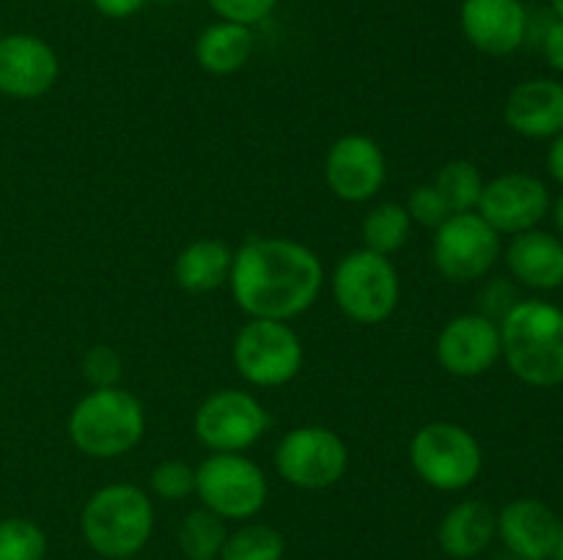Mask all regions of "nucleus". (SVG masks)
Segmentation results:
<instances>
[{
	"label": "nucleus",
	"mask_w": 563,
	"mask_h": 560,
	"mask_svg": "<svg viewBox=\"0 0 563 560\" xmlns=\"http://www.w3.org/2000/svg\"><path fill=\"white\" fill-rule=\"evenodd\" d=\"M91 3L108 20H126V16H135L137 11L146 9L148 0H91Z\"/></svg>",
	"instance_id": "obj_34"
},
{
	"label": "nucleus",
	"mask_w": 563,
	"mask_h": 560,
	"mask_svg": "<svg viewBox=\"0 0 563 560\" xmlns=\"http://www.w3.org/2000/svg\"><path fill=\"white\" fill-rule=\"evenodd\" d=\"M286 541L273 525L247 522L225 536L220 560H284Z\"/></svg>",
	"instance_id": "obj_26"
},
{
	"label": "nucleus",
	"mask_w": 563,
	"mask_h": 560,
	"mask_svg": "<svg viewBox=\"0 0 563 560\" xmlns=\"http://www.w3.org/2000/svg\"><path fill=\"white\" fill-rule=\"evenodd\" d=\"M146 434V410L124 388H97L82 395L69 415V439L82 456L115 459L135 448Z\"/></svg>",
	"instance_id": "obj_4"
},
{
	"label": "nucleus",
	"mask_w": 563,
	"mask_h": 560,
	"mask_svg": "<svg viewBox=\"0 0 563 560\" xmlns=\"http://www.w3.org/2000/svg\"><path fill=\"white\" fill-rule=\"evenodd\" d=\"M550 212H553V223H555V231H559V236L563 239V190L559 192V198H555V203L550 206Z\"/></svg>",
	"instance_id": "obj_36"
},
{
	"label": "nucleus",
	"mask_w": 563,
	"mask_h": 560,
	"mask_svg": "<svg viewBox=\"0 0 563 560\" xmlns=\"http://www.w3.org/2000/svg\"><path fill=\"white\" fill-rule=\"evenodd\" d=\"M388 176L385 152L374 137L350 132L341 135L324 157V181L346 203H366L377 195Z\"/></svg>",
	"instance_id": "obj_13"
},
{
	"label": "nucleus",
	"mask_w": 563,
	"mask_h": 560,
	"mask_svg": "<svg viewBox=\"0 0 563 560\" xmlns=\"http://www.w3.org/2000/svg\"><path fill=\"white\" fill-rule=\"evenodd\" d=\"M82 379L91 384V390L97 388H115L121 382V373H124V362H121V355L113 349V346H91V349L82 355L80 362Z\"/></svg>",
	"instance_id": "obj_29"
},
{
	"label": "nucleus",
	"mask_w": 563,
	"mask_h": 560,
	"mask_svg": "<svg viewBox=\"0 0 563 560\" xmlns=\"http://www.w3.org/2000/svg\"><path fill=\"white\" fill-rule=\"evenodd\" d=\"M234 250L223 239H196L174 261V278L187 294H209L229 283Z\"/></svg>",
	"instance_id": "obj_21"
},
{
	"label": "nucleus",
	"mask_w": 563,
	"mask_h": 560,
	"mask_svg": "<svg viewBox=\"0 0 563 560\" xmlns=\"http://www.w3.org/2000/svg\"><path fill=\"white\" fill-rule=\"evenodd\" d=\"M231 296L251 318L289 322L319 300L324 267L317 253L286 236H251L234 250Z\"/></svg>",
	"instance_id": "obj_1"
},
{
	"label": "nucleus",
	"mask_w": 563,
	"mask_h": 560,
	"mask_svg": "<svg viewBox=\"0 0 563 560\" xmlns=\"http://www.w3.org/2000/svg\"><path fill=\"white\" fill-rule=\"evenodd\" d=\"M225 519L207 508L190 511L179 525V549L187 560H214L223 552Z\"/></svg>",
	"instance_id": "obj_25"
},
{
	"label": "nucleus",
	"mask_w": 563,
	"mask_h": 560,
	"mask_svg": "<svg viewBox=\"0 0 563 560\" xmlns=\"http://www.w3.org/2000/svg\"><path fill=\"white\" fill-rule=\"evenodd\" d=\"M196 494L203 508L220 519L247 522L264 508L269 494L267 475L242 453H212L196 467Z\"/></svg>",
	"instance_id": "obj_7"
},
{
	"label": "nucleus",
	"mask_w": 563,
	"mask_h": 560,
	"mask_svg": "<svg viewBox=\"0 0 563 560\" xmlns=\"http://www.w3.org/2000/svg\"><path fill=\"white\" fill-rule=\"evenodd\" d=\"M410 464L427 486L438 492H462L482 475L484 453L465 426L434 421L412 434Z\"/></svg>",
	"instance_id": "obj_6"
},
{
	"label": "nucleus",
	"mask_w": 563,
	"mask_h": 560,
	"mask_svg": "<svg viewBox=\"0 0 563 560\" xmlns=\"http://www.w3.org/2000/svg\"><path fill=\"white\" fill-rule=\"evenodd\" d=\"M339 311L355 324H383L399 305V272L388 256L357 247L346 253L330 278Z\"/></svg>",
	"instance_id": "obj_5"
},
{
	"label": "nucleus",
	"mask_w": 563,
	"mask_h": 560,
	"mask_svg": "<svg viewBox=\"0 0 563 560\" xmlns=\"http://www.w3.org/2000/svg\"><path fill=\"white\" fill-rule=\"evenodd\" d=\"M550 11H553L555 16H561V20H563V0H550Z\"/></svg>",
	"instance_id": "obj_37"
},
{
	"label": "nucleus",
	"mask_w": 563,
	"mask_h": 560,
	"mask_svg": "<svg viewBox=\"0 0 563 560\" xmlns=\"http://www.w3.org/2000/svg\"><path fill=\"white\" fill-rule=\"evenodd\" d=\"M350 450L328 426H297L284 434L275 448V470L286 483L319 492L346 475Z\"/></svg>",
	"instance_id": "obj_10"
},
{
	"label": "nucleus",
	"mask_w": 563,
	"mask_h": 560,
	"mask_svg": "<svg viewBox=\"0 0 563 560\" xmlns=\"http://www.w3.org/2000/svg\"><path fill=\"white\" fill-rule=\"evenodd\" d=\"M555 560H563V527H561V536H559V544H555V552H553Z\"/></svg>",
	"instance_id": "obj_38"
},
{
	"label": "nucleus",
	"mask_w": 563,
	"mask_h": 560,
	"mask_svg": "<svg viewBox=\"0 0 563 560\" xmlns=\"http://www.w3.org/2000/svg\"><path fill=\"white\" fill-rule=\"evenodd\" d=\"M537 44L539 49H542L550 69L563 75V20L561 16H553V20L548 22V27L542 31V36H539Z\"/></svg>",
	"instance_id": "obj_33"
},
{
	"label": "nucleus",
	"mask_w": 563,
	"mask_h": 560,
	"mask_svg": "<svg viewBox=\"0 0 563 560\" xmlns=\"http://www.w3.org/2000/svg\"><path fill=\"white\" fill-rule=\"evenodd\" d=\"M432 184L440 192V198H443L451 214L476 212L478 198H482L484 190L482 170L471 159H451V163H445L438 170Z\"/></svg>",
	"instance_id": "obj_24"
},
{
	"label": "nucleus",
	"mask_w": 563,
	"mask_h": 560,
	"mask_svg": "<svg viewBox=\"0 0 563 560\" xmlns=\"http://www.w3.org/2000/svg\"><path fill=\"white\" fill-rule=\"evenodd\" d=\"M563 522L548 503L537 497H517L498 514V536L515 558L548 560L553 558Z\"/></svg>",
	"instance_id": "obj_17"
},
{
	"label": "nucleus",
	"mask_w": 563,
	"mask_h": 560,
	"mask_svg": "<svg viewBox=\"0 0 563 560\" xmlns=\"http://www.w3.org/2000/svg\"><path fill=\"white\" fill-rule=\"evenodd\" d=\"M273 426L262 401L245 390L223 388L209 393L192 417L198 443L212 453H242L253 448Z\"/></svg>",
	"instance_id": "obj_9"
},
{
	"label": "nucleus",
	"mask_w": 563,
	"mask_h": 560,
	"mask_svg": "<svg viewBox=\"0 0 563 560\" xmlns=\"http://www.w3.org/2000/svg\"><path fill=\"white\" fill-rule=\"evenodd\" d=\"M405 209L407 214H410L412 223L423 225V228H438V225L445 223V217H451L449 206H445V201L440 198V192L434 190L432 181H429V184L412 187Z\"/></svg>",
	"instance_id": "obj_30"
},
{
	"label": "nucleus",
	"mask_w": 563,
	"mask_h": 560,
	"mask_svg": "<svg viewBox=\"0 0 563 560\" xmlns=\"http://www.w3.org/2000/svg\"><path fill=\"white\" fill-rule=\"evenodd\" d=\"M498 536V514L484 500H462L438 527V541L449 558L471 560L482 555Z\"/></svg>",
	"instance_id": "obj_20"
},
{
	"label": "nucleus",
	"mask_w": 563,
	"mask_h": 560,
	"mask_svg": "<svg viewBox=\"0 0 563 560\" xmlns=\"http://www.w3.org/2000/svg\"><path fill=\"white\" fill-rule=\"evenodd\" d=\"M80 530L102 558H135L154 533V505L135 483H108L82 505Z\"/></svg>",
	"instance_id": "obj_3"
},
{
	"label": "nucleus",
	"mask_w": 563,
	"mask_h": 560,
	"mask_svg": "<svg viewBox=\"0 0 563 560\" xmlns=\"http://www.w3.org/2000/svg\"><path fill=\"white\" fill-rule=\"evenodd\" d=\"M511 278L533 291H555L563 285V239L550 231H522L504 250Z\"/></svg>",
	"instance_id": "obj_19"
},
{
	"label": "nucleus",
	"mask_w": 563,
	"mask_h": 560,
	"mask_svg": "<svg viewBox=\"0 0 563 560\" xmlns=\"http://www.w3.org/2000/svg\"><path fill=\"white\" fill-rule=\"evenodd\" d=\"M517 302L520 300H517L515 289H511L506 280H493V283L482 291V311L476 313H482V316L493 318V322L500 324L506 313H509Z\"/></svg>",
	"instance_id": "obj_32"
},
{
	"label": "nucleus",
	"mask_w": 563,
	"mask_h": 560,
	"mask_svg": "<svg viewBox=\"0 0 563 560\" xmlns=\"http://www.w3.org/2000/svg\"><path fill=\"white\" fill-rule=\"evenodd\" d=\"M434 355L451 377H482L500 360V324L482 313L454 316L440 329Z\"/></svg>",
	"instance_id": "obj_14"
},
{
	"label": "nucleus",
	"mask_w": 563,
	"mask_h": 560,
	"mask_svg": "<svg viewBox=\"0 0 563 560\" xmlns=\"http://www.w3.org/2000/svg\"><path fill=\"white\" fill-rule=\"evenodd\" d=\"M515 560H520V558H515Z\"/></svg>",
	"instance_id": "obj_40"
},
{
	"label": "nucleus",
	"mask_w": 563,
	"mask_h": 560,
	"mask_svg": "<svg viewBox=\"0 0 563 560\" xmlns=\"http://www.w3.org/2000/svg\"><path fill=\"white\" fill-rule=\"evenodd\" d=\"M528 16L522 0H462L460 27L478 53L504 58L528 42Z\"/></svg>",
	"instance_id": "obj_16"
},
{
	"label": "nucleus",
	"mask_w": 563,
	"mask_h": 560,
	"mask_svg": "<svg viewBox=\"0 0 563 560\" xmlns=\"http://www.w3.org/2000/svg\"><path fill=\"white\" fill-rule=\"evenodd\" d=\"M148 486L159 500L179 503L196 492V467L187 464L185 459H165L152 470Z\"/></svg>",
	"instance_id": "obj_28"
},
{
	"label": "nucleus",
	"mask_w": 563,
	"mask_h": 560,
	"mask_svg": "<svg viewBox=\"0 0 563 560\" xmlns=\"http://www.w3.org/2000/svg\"><path fill=\"white\" fill-rule=\"evenodd\" d=\"M544 165H548L550 179H553L555 184L563 187V132H559V135L550 141L548 159H544Z\"/></svg>",
	"instance_id": "obj_35"
},
{
	"label": "nucleus",
	"mask_w": 563,
	"mask_h": 560,
	"mask_svg": "<svg viewBox=\"0 0 563 560\" xmlns=\"http://www.w3.org/2000/svg\"><path fill=\"white\" fill-rule=\"evenodd\" d=\"M500 357L531 388L563 384V307L548 300H520L500 322Z\"/></svg>",
	"instance_id": "obj_2"
},
{
	"label": "nucleus",
	"mask_w": 563,
	"mask_h": 560,
	"mask_svg": "<svg viewBox=\"0 0 563 560\" xmlns=\"http://www.w3.org/2000/svg\"><path fill=\"white\" fill-rule=\"evenodd\" d=\"M60 60L44 38L33 33L0 36V93L11 99H38L58 82Z\"/></svg>",
	"instance_id": "obj_15"
},
{
	"label": "nucleus",
	"mask_w": 563,
	"mask_h": 560,
	"mask_svg": "<svg viewBox=\"0 0 563 560\" xmlns=\"http://www.w3.org/2000/svg\"><path fill=\"white\" fill-rule=\"evenodd\" d=\"M124 560H132V558H124Z\"/></svg>",
	"instance_id": "obj_39"
},
{
	"label": "nucleus",
	"mask_w": 563,
	"mask_h": 560,
	"mask_svg": "<svg viewBox=\"0 0 563 560\" xmlns=\"http://www.w3.org/2000/svg\"><path fill=\"white\" fill-rule=\"evenodd\" d=\"M47 536L25 516L0 519V560H44Z\"/></svg>",
	"instance_id": "obj_27"
},
{
	"label": "nucleus",
	"mask_w": 563,
	"mask_h": 560,
	"mask_svg": "<svg viewBox=\"0 0 563 560\" xmlns=\"http://www.w3.org/2000/svg\"><path fill=\"white\" fill-rule=\"evenodd\" d=\"M504 119L528 141H553L563 132V82L553 77L522 80L506 99Z\"/></svg>",
	"instance_id": "obj_18"
},
{
	"label": "nucleus",
	"mask_w": 563,
	"mask_h": 560,
	"mask_svg": "<svg viewBox=\"0 0 563 560\" xmlns=\"http://www.w3.org/2000/svg\"><path fill=\"white\" fill-rule=\"evenodd\" d=\"M302 340L286 322L251 318L234 338V366L253 388H284L302 368Z\"/></svg>",
	"instance_id": "obj_8"
},
{
	"label": "nucleus",
	"mask_w": 563,
	"mask_h": 560,
	"mask_svg": "<svg viewBox=\"0 0 563 560\" xmlns=\"http://www.w3.org/2000/svg\"><path fill=\"white\" fill-rule=\"evenodd\" d=\"M500 258V234L478 212L445 217L434 228V269L451 283H473L489 275Z\"/></svg>",
	"instance_id": "obj_11"
},
{
	"label": "nucleus",
	"mask_w": 563,
	"mask_h": 560,
	"mask_svg": "<svg viewBox=\"0 0 563 560\" xmlns=\"http://www.w3.org/2000/svg\"><path fill=\"white\" fill-rule=\"evenodd\" d=\"M550 190L539 176L511 170L484 181L476 212L500 236H517L522 231L539 228V223L550 214Z\"/></svg>",
	"instance_id": "obj_12"
},
{
	"label": "nucleus",
	"mask_w": 563,
	"mask_h": 560,
	"mask_svg": "<svg viewBox=\"0 0 563 560\" xmlns=\"http://www.w3.org/2000/svg\"><path fill=\"white\" fill-rule=\"evenodd\" d=\"M412 231V220L407 214V209L401 203H379L372 212L363 217L361 236L363 247L372 253H379V256H394L396 250L407 245Z\"/></svg>",
	"instance_id": "obj_23"
},
{
	"label": "nucleus",
	"mask_w": 563,
	"mask_h": 560,
	"mask_svg": "<svg viewBox=\"0 0 563 560\" xmlns=\"http://www.w3.org/2000/svg\"><path fill=\"white\" fill-rule=\"evenodd\" d=\"M207 5L220 20L240 22V25L253 27L273 14L278 0H207Z\"/></svg>",
	"instance_id": "obj_31"
},
{
	"label": "nucleus",
	"mask_w": 563,
	"mask_h": 560,
	"mask_svg": "<svg viewBox=\"0 0 563 560\" xmlns=\"http://www.w3.org/2000/svg\"><path fill=\"white\" fill-rule=\"evenodd\" d=\"M256 36L253 27L240 22L218 20L203 27L196 38V60L207 75L225 77L240 71L251 60Z\"/></svg>",
	"instance_id": "obj_22"
}]
</instances>
